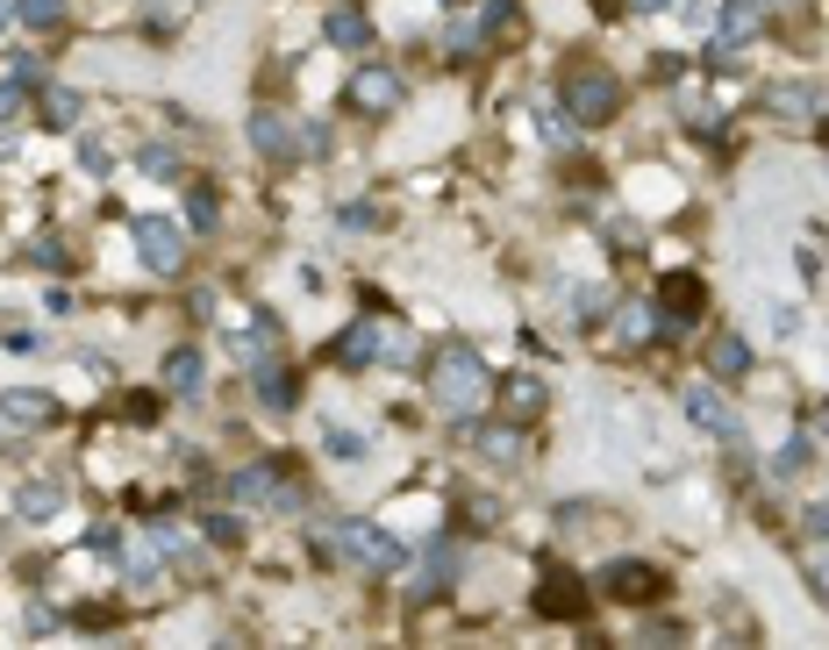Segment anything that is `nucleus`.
<instances>
[{"instance_id": "f257e3e1", "label": "nucleus", "mask_w": 829, "mask_h": 650, "mask_svg": "<svg viewBox=\"0 0 829 650\" xmlns=\"http://www.w3.org/2000/svg\"><path fill=\"white\" fill-rule=\"evenodd\" d=\"M487 393H493V372H487V358H479L472 343H450V351L429 365V401L444 407V415L472 422L479 407H487Z\"/></svg>"}, {"instance_id": "f03ea898", "label": "nucleus", "mask_w": 829, "mask_h": 650, "mask_svg": "<svg viewBox=\"0 0 829 650\" xmlns=\"http://www.w3.org/2000/svg\"><path fill=\"white\" fill-rule=\"evenodd\" d=\"M322 122H286L279 108H258L251 115V150H258V158H322Z\"/></svg>"}, {"instance_id": "7ed1b4c3", "label": "nucleus", "mask_w": 829, "mask_h": 650, "mask_svg": "<svg viewBox=\"0 0 829 650\" xmlns=\"http://www.w3.org/2000/svg\"><path fill=\"white\" fill-rule=\"evenodd\" d=\"M337 358H343V365H408L415 337H408V329H394V322H351L337 337Z\"/></svg>"}, {"instance_id": "20e7f679", "label": "nucleus", "mask_w": 829, "mask_h": 650, "mask_svg": "<svg viewBox=\"0 0 829 650\" xmlns=\"http://www.w3.org/2000/svg\"><path fill=\"white\" fill-rule=\"evenodd\" d=\"M623 108V86H615L608 65H572L565 72V115L572 122H608Z\"/></svg>"}, {"instance_id": "39448f33", "label": "nucleus", "mask_w": 829, "mask_h": 650, "mask_svg": "<svg viewBox=\"0 0 829 650\" xmlns=\"http://www.w3.org/2000/svg\"><path fill=\"white\" fill-rule=\"evenodd\" d=\"M337 551L351 557L358 572H401V565H408V551H401L380 522H343V529H337Z\"/></svg>"}, {"instance_id": "423d86ee", "label": "nucleus", "mask_w": 829, "mask_h": 650, "mask_svg": "<svg viewBox=\"0 0 829 650\" xmlns=\"http://www.w3.org/2000/svg\"><path fill=\"white\" fill-rule=\"evenodd\" d=\"M230 501H236V508H279V515H294V508H300V493L286 487V472H279V465H244V472L230 479Z\"/></svg>"}, {"instance_id": "0eeeda50", "label": "nucleus", "mask_w": 829, "mask_h": 650, "mask_svg": "<svg viewBox=\"0 0 829 650\" xmlns=\"http://www.w3.org/2000/svg\"><path fill=\"white\" fill-rule=\"evenodd\" d=\"M601 594L623 600V608H651V600L666 594V579H658L651 565H637V557H615V565H601Z\"/></svg>"}, {"instance_id": "6e6552de", "label": "nucleus", "mask_w": 829, "mask_h": 650, "mask_svg": "<svg viewBox=\"0 0 829 650\" xmlns=\"http://www.w3.org/2000/svg\"><path fill=\"white\" fill-rule=\"evenodd\" d=\"M129 236H137V251H144V265H150V271H164V279H172V271H187V236H179V222L144 215Z\"/></svg>"}, {"instance_id": "1a4fd4ad", "label": "nucleus", "mask_w": 829, "mask_h": 650, "mask_svg": "<svg viewBox=\"0 0 829 650\" xmlns=\"http://www.w3.org/2000/svg\"><path fill=\"white\" fill-rule=\"evenodd\" d=\"M51 422H57L51 393H0V444H14V436H43Z\"/></svg>"}, {"instance_id": "9d476101", "label": "nucleus", "mask_w": 829, "mask_h": 650, "mask_svg": "<svg viewBox=\"0 0 829 650\" xmlns=\"http://www.w3.org/2000/svg\"><path fill=\"white\" fill-rule=\"evenodd\" d=\"M343 100H351L358 115H394V100H401V72H386V65H365V72L351 79V94H343Z\"/></svg>"}, {"instance_id": "9b49d317", "label": "nucleus", "mask_w": 829, "mask_h": 650, "mask_svg": "<svg viewBox=\"0 0 829 650\" xmlns=\"http://www.w3.org/2000/svg\"><path fill=\"white\" fill-rule=\"evenodd\" d=\"M458 565H465V557H458V543H450V536H436L429 551H422V565H415V600H436L450 579H458Z\"/></svg>"}, {"instance_id": "f8f14e48", "label": "nucleus", "mask_w": 829, "mask_h": 650, "mask_svg": "<svg viewBox=\"0 0 829 650\" xmlns=\"http://www.w3.org/2000/svg\"><path fill=\"white\" fill-rule=\"evenodd\" d=\"M651 308H666V322H693V315L708 308V286L693 279V271H666V279H658V300Z\"/></svg>"}, {"instance_id": "ddd939ff", "label": "nucleus", "mask_w": 829, "mask_h": 650, "mask_svg": "<svg viewBox=\"0 0 829 650\" xmlns=\"http://www.w3.org/2000/svg\"><path fill=\"white\" fill-rule=\"evenodd\" d=\"M765 29V0H730L715 22V51H736V43H751Z\"/></svg>"}, {"instance_id": "4468645a", "label": "nucleus", "mask_w": 829, "mask_h": 650, "mask_svg": "<svg viewBox=\"0 0 829 650\" xmlns=\"http://www.w3.org/2000/svg\"><path fill=\"white\" fill-rule=\"evenodd\" d=\"M687 415H693V422H701V429H708V436H736V407H730V401H722V393H715V386H687Z\"/></svg>"}, {"instance_id": "2eb2a0df", "label": "nucleus", "mask_w": 829, "mask_h": 650, "mask_svg": "<svg viewBox=\"0 0 829 650\" xmlns=\"http://www.w3.org/2000/svg\"><path fill=\"white\" fill-rule=\"evenodd\" d=\"M822 86L816 79H794V86H765V108L773 115H822Z\"/></svg>"}, {"instance_id": "dca6fc26", "label": "nucleus", "mask_w": 829, "mask_h": 650, "mask_svg": "<svg viewBox=\"0 0 829 650\" xmlns=\"http://www.w3.org/2000/svg\"><path fill=\"white\" fill-rule=\"evenodd\" d=\"M708 365H715V380H744V372H751V343L736 337V329H715V343H708Z\"/></svg>"}, {"instance_id": "f3484780", "label": "nucleus", "mask_w": 829, "mask_h": 650, "mask_svg": "<svg viewBox=\"0 0 829 650\" xmlns=\"http://www.w3.org/2000/svg\"><path fill=\"white\" fill-rule=\"evenodd\" d=\"M158 565H164V551H158V536H150V529L123 543V572H129V586H150V579H158Z\"/></svg>"}, {"instance_id": "a211bd4d", "label": "nucleus", "mask_w": 829, "mask_h": 650, "mask_svg": "<svg viewBox=\"0 0 829 650\" xmlns=\"http://www.w3.org/2000/svg\"><path fill=\"white\" fill-rule=\"evenodd\" d=\"M251 380H258V393H265L273 407L294 401V372H286V358H279V351H273V358H258V365H251Z\"/></svg>"}, {"instance_id": "6ab92c4d", "label": "nucleus", "mask_w": 829, "mask_h": 650, "mask_svg": "<svg viewBox=\"0 0 829 650\" xmlns=\"http://www.w3.org/2000/svg\"><path fill=\"white\" fill-rule=\"evenodd\" d=\"M57 501H65V493H57L51 479H29V487L14 493V515H22V522H43V515H57Z\"/></svg>"}, {"instance_id": "aec40b11", "label": "nucleus", "mask_w": 829, "mask_h": 650, "mask_svg": "<svg viewBox=\"0 0 829 650\" xmlns=\"http://www.w3.org/2000/svg\"><path fill=\"white\" fill-rule=\"evenodd\" d=\"M329 43H337V51H365V43H372V22H365L358 8H337V14H329Z\"/></svg>"}, {"instance_id": "412c9836", "label": "nucleus", "mask_w": 829, "mask_h": 650, "mask_svg": "<svg viewBox=\"0 0 829 650\" xmlns=\"http://www.w3.org/2000/svg\"><path fill=\"white\" fill-rule=\"evenodd\" d=\"M79 108H86V100L72 94V86H43V122H51V129H72V122H79Z\"/></svg>"}, {"instance_id": "4be33fe9", "label": "nucleus", "mask_w": 829, "mask_h": 650, "mask_svg": "<svg viewBox=\"0 0 829 650\" xmlns=\"http://www.w3.org/2000/svg\"><path fill=\"white\" fill-rule=\"evenodd\" d=\"M201 380H208V372H201V358H193V351L164 358V386H172V393H201Z\"/></svg>"}, {"instance_id": "5701e85b", "label": "nucleus", "mask_w": 829, "mask_h": 650, "mask_svg": "<svg viewBox=\"0 0 829 650\" xmlns=\"http://www.w3.org/2000/svg\"><path fill=\"white\" fill-rule=\"evenodd\" d=\"M14 22L22 29H57L65 22V0H14Z\"/></svg>"}, {"instance_id": "b1692460", "label": "nucleus", "mask_w": 829, "mask_h": 650, "mask_svg": "<svg viewBox=\"0 0 829 650\" xmlns=\"http://www.w3.org/2000/svg\"><path fill=\"white\" fill-rule=\"evenodd\" d=\"M544 615H580V586H572L565 572H551V579H544Z\"/></svg>"}, {"instance_id": "393cba45", "label": "nucleus", "mask_w": 829, "mask_h": 650, "mask_svg": "<svg viewBox=\"0 0 829 650\" xmlns=\"http://www.w3.org/2000/svg\"><path fill=\"white\" fill-rule=\"evenodd\" d=\"M608 315V286H572V322H601Z\"/></svg>"}, {"instance_id": "a878e982", "label": "nucleus", "mask_w": 829, "mask_h": 650, "mask_svg": "<svg viewBox=\"0 0 829 650\" xmlns=\"http://www.w3.org/2000/svg\"><path fill=\"white\" fill-rule=\"evenodd\" d=\"M536 129H544L551 150H572V143H580V122H572V115H536Z\"/></svg>"}, {"instance_id": "bb28decb", "label": "nucleus", "mask_w": 829, "mask_h": 650, "mask_svg": "<svg viewBox=\"0 0 829 650\" xmlns=\"http://www.w3.org/2000/svg\"><path fill=\"white\" fill-rule=\"evenodd\" d=\"M187 8H193V0H144V22L150 29H179V22H187Z\"/></svg>"}, {"instance_id": "cd10ccee", "label": "nucleus", "mask_w": 829, "mask_h": 650, "mask_svg": "<svg viewBox=\"0 0 829 650\" xmlns=\"http://www.w3.org/2000/svg\"><path fill=\"white\" fill-rule=\"evenodd\" d=\"M508 407H516V415H536V407H544V386L536 380H508Z\"/></svg>"}, {"instance_id": "c85d7f7f", "label": "nucleus", "mask_w": 829, "mask_h": 650, "mask_svg": "<svg viewBox=\"0 0 829 650\" xmlns=\"http://www.w3.org/2000/svg\"><path fill=\"white\" fill-rule=\"evenodd\" d=\"M487 36H516V0H487Z\"/></svg>"}, {"instance_id": "c756f323", "label": "nucleus", "mask_w": 829, "mask_h": 650, "mask_svg": "<svg viewBox=\"0 0 829 650\" xmlns=\"http://www.w3.org/2000/svg\"><path fill=\"white\" fill-rule=\"evenodd\" d=\"M201 529H208L215 543H244V522H236V515H208Z\"/></svg>"}, {"instance_id": "7c9ffc66", "label": "nucleus", "mask_w": 829, "mask_h": 650, "mask_svg": "<svg viewBox=\"0 0 829 650\" xmlns=\"http://www.w3.org/2000/svg\"><path fill=\"white\" fill-rule=\"evenodd\" d=\"M808 586L829 600V543H822V551H808Z\"/></svg>"}, {"instance_id": "2f4dec72", "label": "nucleus", "mask_w": 829, "mask_h": 650, "mask_svg": "<svg viewBox=\"0 0 829 650\" xmlns=\"http://www.w3.org/2000/svg\"><path fill=\"white\" fill-rule=\"evenodd\" d=\"M150 536H158V551H164V557H179V551H187V529H179V522H158Z\"/></svg>"}, {"instance_id": "473e14b6", "label": "nucleus", "mask_w": 829, "mask_h": 650, "mask_svg": "<svg viewBox=\"0 0 829 650\" xmlns=\"http://www.w3.org/2000/svg\"><path fill=\"white\" fill-rule=\"evenodd\" d=\"M651 329H658V315H651V308H644V300H637V308L623 315V337H651Z\"/></svg>"}, {"instance_id": "72a5a7b5", "label": "nucleus", "mask_w": 829, "mask_h": 650, "mask_svg": "<svg viewBox=\"0 0 829 650\" xmlns=\"http://www.w3.org/2000/svg\"><path fill=\"white\" fill-rule=\"evenodd\" d=\"M329 450H337V458H365V436H351V429H329Z\"/></svg>"}, {"instance_id": "f704fd0d", "label": "nucleus", "mask_w": 829, "mask_h": 650, "mask_svg": "<svg viewBox=\"0 0 829 650\" xmlns=\"http://www.w3.org/2000/svg\"><path fill=\"white\" fill-rule=\"evenodd\" d=\"M29 258H36L43 271H57V265H65V251H57V244H51V236H43V244H29Z\"/></svg>"}, {"instance_id": "c9c22d12", "label": "nucleus", "mask_w": 829, "mask_h": 650, "mask_svg": "<svg viewBox=\"0 0 829 650\" xmlns=\"http://www.w3.org/2000/svg\"><path fill=\"white\" fill-rule=\"evenodd\" d=\"M816 429H822V436H829V401H822V407H816Z\"/></svg>"}, {"instance_id": "e433bc0d", "label": "nucleus", "mask_w": 829, "mask_h": 650, "mask_svg": "<svg viewBox=\"0 0 829 650\" xmlns=\"http://www.w3.org/2000/svg\"><path fill=\"white\" fill-rule=\"evenodd\" d=\"M765 8H801V0H765Z\"/></svg>"}, {"instance_id": "4c0bfd02", "label": "nucleus", "mask_w": 829, "mask_h": 650, "mask_svg": "<svg viewBox=\"0 0 829 650\" xmlns=\"http://www.w3.org/2000/svg\"><path fill=\"white\" fill-rule=\"evenodd\" d=\"M637 8H644V14H651V8H666V0H637Z\"/></svg>"}]
</instances>
